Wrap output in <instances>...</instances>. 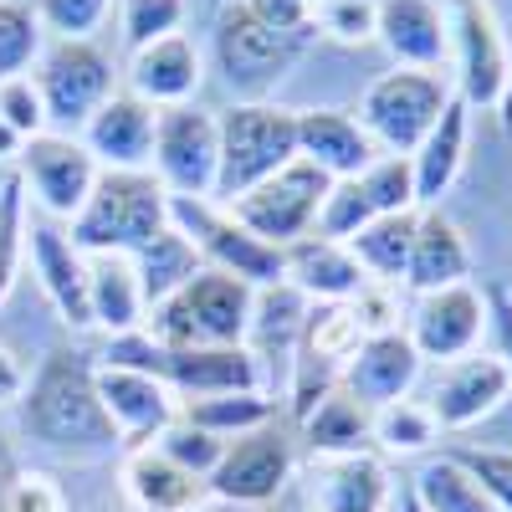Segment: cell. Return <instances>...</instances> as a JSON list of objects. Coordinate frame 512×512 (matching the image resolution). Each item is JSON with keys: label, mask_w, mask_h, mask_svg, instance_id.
Instances as JSON below:
<instances>
[{"label": "cell", "mask_w": 512, "mask_h": 512, "mask_svg": "<svg viewBox=\"0 0 512 512\" xmlns=\"http://www.w3.org/2000/svg\"><path fill=\"white\" fill-rule=\"evenodd\" d=\"M216 512H262V507H231V502H216Z\"/></svg>", "instance_id": "9f6ffc18"}, {"label": "cell", "mask_w": 512, "mask_h": 512, "mask_svg": "<svg viewBox=\"0 0 512 512\" xmlns=\"http://www.w3.org/2000/svg\"><path fill=\"white\" fill-rule=\"evenodd\" d=\"M11 482H16V456H11V441H6V431H0V507H6V492H11Z\"/></svg>", "instance_id": "816d5d0a"}, {"label": "cell", "mask_w": 512, "mask_h": 512, "mask_svg": "<svg viewBox=\"0 0 512 512\" xmlns=\"http://www.w3.org/2000/svg\"><path fill=\"white\" fill-rule=\"evenodd\" d=\"M169 226L200 251L205 267L246 282L251 292L282 282V251L256 241L221 200H169Z\"/></svg>", "instance_id": "52a82bcc"}, {"label": "cell", "mask_w": 512, "mask_h": 512, "mask_svg": "<svg viewBox=\"0 0 512 512\" xmlns=\"http://www.w3.org/2000/svg\"><path fill=\"white\" fill-rule=\"evenodd\" d=\"M466 477H472L497 512H512V451H492V446H456L446 451Z\"/></svg>", "instance_id": "60d3db41"}, {"label": "cell", "mask_w": 512, "mask_h": 512, "mask_svg": "<svg viewBox=\"0 0 512 512\" xmlns=\"http://www.w3.org/2000/svg\"><path fill=\"white\" fill-rule=\"evenodd\" d=\"M328 175L313 169L308 159H292L287 169L267 175L262 185H251L246 195H236L226 210L256 236L277 251H287L292 241H303L318 231V216H323V200H328Z\"/></svg>", "instance_id": "8992f818"}, {"label": "cell", "mask_w": 512, "mask_h": 512, "mask_svg": "<svg viewBox=\"0 0 512 512\" xmlns=\"http://www.w3.org/2000/svg\"><path fill=\"white\" fill-rule=\"evenodd\" d=\"M154 123H159V113L144 98L113 93L88 123H82V149L98 159V169H149Z\"/></svg>", "instance_id": "603a6c76"}, {"label": "cell", "mask_w": 512, "mask_h": 512, "mask_svg": "<svg viewBox=\"0 0 512 512\" xmlns=\"http://www.w3.org/2000/svg\"><path fill=\"white\" fill-rule=\"evenodd\" d=\"M451 26V62H456V98L466 108H497L507 93V41L487 0H446Z\"/></svg>", "instance_id": "30bf717a"}, {"label": "cell", "mask_w": 512, "mask_h": 512, "mask_svg": "<svg viewBox=\"0 0 512 512\" xmlns=\"http://www.w3.org/2000/svg\"><path fill=\"white\" fill-rule=\"evenodd\" d=\"M134 262V272H139V287H144V303L154 308V303H164L169 292H180L205 262H200V251L175 231V226H164L144 251H134L128 256Z\"/></svg>", "instance_id": "d6a6232c"}, {"label": "cell", "mask_w": 512, "mask_h": 512, "mask_svg": "<svg viewBox=\"0 0 512 512\" xmlns=\"http://www.w3.org/2000/svg\"><path fill=\"white\" fill-rule=\"evenodd\" d=\"M123 497L134 512H200L210 502L205 477L175 466L159 446H139L123 456Z\"/></svg>", "instance_id": "484cf974"}, {"label": "cell", "mask_w": 512, "mask_h": 512, "mask_svg": "<svg viewBox=\"0 0 512 512\" xmlns=\"http://www.w3.org/2000/svg\"><path fill=\"white\" fill-rule=\"evenodd\" d=\"M303 6H308V11H313V6H318V0H303Z\"/></svg>", "instance_id": "6f0895ef"}, {"label": "cell", "mask_w": 512, "mask_h": 512, "mask_svg": "<svg viewBox=\"0 0 512 512\" xmlns=\"http://www.w3.org/2000/svg\"><path fill=\"white\" fill-rule=\"evenodd\" d=\"M308 297L297 292L292 282H272V287H256L251 292V318H246V354L262 364V359H287L297 354V338H303L308 323Z\"/></svg>", "instance_id": "f546056e"}, {"label": "cell", "mask_w": 512, "mask_h": 512, "mask_svg": "<svg viewBox=\"0 0 512 512\" xmlns=\"http://www.w3.org/2000/svg\"><path fill=\"white\" fill-rule=\"evenodd\" d=\"M16 175H21V185H26V195L47 210L52 221H72L82 205H88V195H93V185H98V159L82 149V139H72V134H36V139H26V149H21V159H16Z\"/></svg>", "instance_id": "7c38bea8"}, {"label": "cell", "mask_w": 512, "mask_h": 512, "mask_svg": "<svg viewBox=\"0 0 512 512\" xmlns=\"http://www.w3.org/2000/svg\"><path fill=\"white\" fill-rule=\"evenodd\" d=\"M98 400L118 431V446L128 451L154 446L180 415V400L164 379L144 369H123V364H98Z\"/></svg>", "instance_id": "e0dca14e"}, {"label": "cell", "mask_w": 512, "mask_h": 512, "mask_svg": "<svg viewBox=\"0 0 512 512\" xmlns=\"http://www.w3.org/2000/svg\"><path fill=\"white\" fill-rule=\"evenodd\" d=\"M216 169H221L216 113H200L195 103L159 108L149 175L164 185V195L169 200H216Z\"/></svg>", "instance_id": "ba28073f"}, {"label": "cell", "mask_w": 512, "mask_h": 512, "mask_svg": "<svg viewBox=\"0 0 512 512\" xmlns=\"http://www.w3.org/2000/svg\"><path fill=\"white\" fill-rule=\"evenodd\" d=\"M313 26H323L344 47H364V41H374V26H379V0H318Z\"/></svg>", "instance_id": "b9f144b4"}, {"label": "cell", "mask_w": 512, "mask_h": 512, "mask_svg": "<svg viewBox=\"0 0 512 512\" xmlns=\"http://www.w3.org/2000/svg\"><path fill=\"white\" fill-rule=\"evenodd\" d=\"M349 308H354L364 338H369V333H395V328H400V297H395V287H384V282H369Z\"/></svg>", "instance_id": "c3c4849f"}, {"label": "cell", "mask_w": 512, "mask_h": 512, "mask_svg": "<svg viewBox=\"0 0 512 512\" xmlns=\"http://www.w3.org/2000/svg\"><path fill=\"white\" fill-rule=\"evenodd\" d=\"M415 221L420 210H400V216H379L369 226H359L344 246L354 251V262L364 267L369 282L395 287L405 282V262H410V241H415Z\"/></svg>", "instance_id": "4dcf8cb0"}, {"label": "cell", "mask_w": 512, "mask_h": 512, "mask_svg": "<svg viewBox=\"0 0 512 512\" xmlns=\"http://www.w3.org/2000/svg\"><path fill=\"white\" fill-rule=\"evenodd\" d=\"M420 354L410 349V338L405 328L395 333H369L364 344L354 349V359L344 364V374H338V390L354 395L364 410H379V405H390V400H405L415 390V379H420Z\"/></svg>", "instance_id": "ffe728a7"}, {"label": "cell", "mask_w": 512, "mask_h": 512, "mask_svg": "<svg viewBox=\"0 0 512 512\" xmlns=\"http://www.w3.org/2000/svg\"><path fill=\"white\" fill-rule=\"evenodd\" d=\"M472 277V246L456 231L451 216L436 210H420L415 221V241H410V262H405V287L420 292H441V287H461Z\"/></svg>", "instance_id": "83f0119b"}, {"label": "cell", "mask_w": 512, "mask_h": 512, "mask_svg": "<svg viewBox=\"0 0 512 512\" xmlns=\"http://www.w3.org/2000/svg\"><path fill=\"white\" fill-rule=\"evenodd\" d=\"M369 441L384 451V456H420L441 441V425L436 415L425 410V400H390L369 415Z\"/></svg>", "instance_id": "d590c367"}, {"label": "cell", "mask_w": 512, "mask_h": 512, "mask_svg": "<svg viewBox=\"0 0 512 512\" xmlns=\"http://www.w3.org/2000/svg\"><path fill=\"white\" fill-rule=\"evenodd\" d=\"M169 226V195L149 169H103L88 205L67 221L82 256H134Z\"/></svg>", "instance_id": "7a4b0ae2"}, {"label": "cell", "mask_w": 512, "mask_h": 512, "mask_svg": "<svg viewBox=\"0 0 512 512\" xmlns=\"http://www.w3.org/2000/svg\"><path fill=\"white\" fill-rule=\"evenodd\" d=\"M297 159H308L313 169H323L328 180H349L359 169H369L379 159L374 139L364 134V123L344 108H308L297 113Z\"/></svg>", "instance_id": "d4e9b609"}, {"label": "cell", "mask_w": 512, "mask_h": 512, "mask_svg": "<svg viewBox=\"0 0 512 512\" xmlns=\"http://www.w3.org/2000/svg\"><path fill=\"white\" fill-rule=\"evenodd\" d=\"M21 395H26V369L6 344H0V410H11Z\"/></svg>", "instance_id": "f907efd6"}, {"label": "cell", "mask_w": 512, "mask_h": 512, "mask_svg": "<svg viewBox=\"0 0 512 512\" xmlns=\"http://www.w3.org/2000/svg\"><path fill=\"white\" fill-rule=\"evenodd\" d=\"M175 466H185V472H195V477H210L216 472V461H221V451H226V441H216V436H205L200 425H190V420H180L175 415V425L154 441Z\"/></svg>", "instance_id": "ee69618b"}, {"label": "cell", "mask_w": 512, "mask_h": 512, "mask_svg": "<svg viewBox=\"0 0 512 512\" xmlns=\"http://www.w3.org/2000/svg\"><path fill=\"white\" fill-rule=\"evenodd\" d=\"M400 210H415V175H410V159L379 154L369 169H359V175L328 185L323 216H318V236L349 241L359 226H369V221H379V216H400Z\"/></svg>", "instance_id": "4fadbf2b"}, {"label": "cell", "mask_w": 512, "mask_h": 512, "mask_svg": "<svg viewBox=\"0 0 512 512\" xmlns=\"http://www.w3.org/2000/svg\"><path fill=\"white\" fill-rule=\"evenodd\" d=\"M451 103V88L436 77V72H410V67H395L374 77L364 98H359V123L364 134L374 139L379 154H400L410 159L420 149V139L436 128L441 108Z\"/></svg>", "instance_id": "5b68a950"}, {"label": "cell", "mask_w": 512, "mask_h": 512, "mask_svg": "<svg viewBox=\"0 0 512 512\" xmlns=\"http://www.w3.org/2000/svg\"><path fill=\"white\" fill-rule=\"evenodd\" d=\"M0 118H6L21 139L47 134V103H41L36 82H31V72H21V77H6V82H0Z\"/></svg>", "instance_id": "f6af8a7d"}, {"label": "cell", "mask_w": 512, "mask_h": 512, "mask_svg": "<svg viewBox=\"0 0 512 512\" xmlns=\"http://www.w3.org/2000/svg\"><path fill=\"white\" fill-rule=\"evenodd\" d=\"M0 512H67V497H62V487L47 472H16Z\"/></svg>", "instance_id": "7dc6e473"}, {"label": "cell", "mask_w": 512, "mask_h": 512, "mask_svg": "<svg viewBox=\"0 0 512 512\" xmlns=\"http://www.w3.org/2000/svg\"><path fill=\"white\" fill-rule=\"evenodd\" d=\"M21 431L62 456H113L118 431L98 400V359L57 344L41 359L36 379H26V395L16 400Z\"/></svg>", "instance_id": "6da1fadb"}, {"label": "cell", "mask_w": 512, "mask_h": 512, "mask_svg": "<svg viewBox=\"0 0 512 512\" xmlns=\"http://www.w3.org/2000/svg\"><path fill=\"white\" fill-rule=\"evenodd\" d=\"M41 47H47V31H41L36 11L26 0H0V82L31 72Z\"/></svg>", "instance_id": "f35d334b"}, {"label": "cell", "mask_w": 512, "mask_h": 512, "mask_svg": "<svg viewBox=\"0 0 512 512\" xmlns=\"http://www.w3.org/2000/svg\"><path fill=\"white\" fill-rule=\"evenodd\" d=\"M31 82L47 103V128H82L118 88H113V62L93 41H47L31 67Z\"/></svg>", "instance_id": "9c48e42d"}, {"label": "cell", "mask_w": 512, "mask_h": 512, "mask_svg": "<svg viewBox=\"0 0 512 512\" xmlns=\"http://www.w3.org/2000/svg\"><path fill=\"white\" fill-rule=\"evenodd\" d=\"M466 139H472V108L456 93L441 108L436 128L420 139V149L410 154V175H415V210H436L441 195L456 185L461 164H466Z\"/></svg>", "instance_id": "4316f807"}, {"label": "cell", "mask_w": 512, "mask_h": 512, "mask_svg": "<svg viewBox=\"0 0 512 512\" xmlns=\"http://www.w3.org/2000/svg\"><path fill=\"white\" fill-rule=\"evenodd\" d=\"M497 118H502V128L512 134V72H507V93H502V103H497Z\"/></svg>", "instance_id": "db71d44e"}, {"label": "cell", "mask_w": 512, "mask_h": 512, "mask_svg": "<svg viewBox=\"0 0 512 512\" xmlns=\"http://www.w3.org/2000/svg\"><path fill=\"white\" fill-rule=\"evenodd\" d=\"M482 333H487V308L472 282L420 292L405 313V338L420 354V364H451V359L477 354Z\"/></svg>", "instance_id": "9a60e30c"}, {"label": "cell", "mask_w": 512, "mask_h": 512, "mask_svg": "<svg viewBox=\"0 0 512 512\" xmlns=\"http://www.w3.org/2000/svg\"><path fill=\"white\" fill-rule=\"evenodd\" d=\"M405 492L420 502V512H497V507H492V497H487L472 477H466L451 456L425 461Z\"/></svg>", "instance_id": "8d00e7d4"}, {"label": "cell", "mask_w": 512, "mask_h": 512, "mask_svg": "<svg viewBox=\"0 0 512 512\" xmlns=\"http://www.w3.org/2000/svg\"><path fill=\"white\" fill-rule=\"evenodd\" d=\"M31 11L52 41H93V31L113 11V0H36Z\"/></svg>", "instance_id": "ab89813d"}, {"label": "cell", "mask_w": 512, "mask_h": 512, "mask_svg": "<svg viewBox=\"0 0 512 512\" xmlns=\"http://www.w3.org/2000/svg\"><path fill=\"white\" fill-rule=\"evenodd\" d=\"M26 185L21 175H6L0 180V308H6V297L16 292V277L26 267Z\"/></svg>", "instance_id": "74e56055"}, {"label": "cell", "mask_w": 512, "mask_h": 512, "mask_svg": "<svg viewBox=\"0 0 512 512\" xmlns=\"http://www.w3.org/2000/svg\"><path fill=\"white\" fill-rule=\"evenodd\" d=\"M359 344H364V328H359L349 303H313L308 323H303V338H297V354L344 374V364L354 359Z\"/></svg>", "instance_id": "e575fe53"}, {"label": "cell", "mask_w": 512, "mask_h": 512, "mask_svg": "<svg viewBox=\"0 0 512 512\" xmlns=\"http://www.w3.org/2000/svg\"><path fill=\"white\" fill-rule=\"evenodd\" d=\"M205 82V62H200V47L175 31V36H159L149 41V47L134 52V62H128V93L144 98L154 113L159 108H185Z\"/></svg>", "instance_id": "7402d4cb"}, {"label": "cell", "mask_w": 512, "mask_h": 512, "mask_svg": "<svg viewBox=\"0 0 512 512\" xmlns=\"http://www.w3.org/2000/svg\"><path fill=\"white\" fill-rule=\"evenodd\" d=\"M303 502L308 512H390L395 477L374 451L313 456L303 466Z\"/></svg>", "instance_id": "2e32d148"}, {"label": "cell", "mask_w": 512, "mask_h": 512, "mask_svg": "<svg viewBox=\"0 0 512 512\" xmlns=\"http://www.w3.org/2000/svg\"><path fill=\"white\" fill-rule=\"evenodd\" d=\"M287 482H292V441L277 431V420L226 441L216 472L205 477L210 502H231V507H267L282 497Z\"/></svg>", "instance_id": "5bb4252c"}, {"label": "cell", "mask_w": 512, "mask_h": 512, "mask_svg": "<svg viewBox=\"0 0 512 512\" xmlns=\"http://www.w3.org/2000/svg\"><path fill=\"white\" fill-rule=\"evenodd\" d=\"M282 282H292L308 303H354L369 287L364 267L354 262V251L344 241L318 236V231L282 251Z\"/></svg>", "instance_id": "cb8c5ba5"}, {"label": "cell", "mask_w": 512, "mask_h": 512, "mask_svg": "<svg viewBox=\"0 0 512 512\" xmlns=\"http://www.w3.org/2000/svg\"><path fill=\"white\" fill-rule=\"evenodd\" d=\"M313 36H287V31H272L267 21H256L241 0L221 11V26H216V57H221V72L236 93H246V103L256 93H267L272 82L303 57Z\"/></svg>", "instance_id": "8fae6325"}, {"label": "cell", "mask_w": 512, "mask_h": 512, "mask_svg": "<svg viewBox=\"0 0 512 512\" xmlns=\"http://www.w3.org/2000/svg\"><path fill=\"white\" fill-rule=\"evenodd\" d=\"M369 415H374V410H364L354 395L333 390V395H323V400L313 405L308 420H297V425H303V441H308L313 456H338V451H364V441H369Z\"/></svg>", "instance_id": "836d02e7"}, {"label": "cell", "mask_w": 512, "mask_h": 512, "mask_svg": "<svg viewBox=\"0 0 512 512\" xmlns=\"http://www.w3.org/2000/svg\"><path fill=\"white\" fill-rule=\"evenodd\" d=\"M216 134H221V169H216V200L231 205L251 185H262L267 175L287 169L297 159V113L262 103V98H241L226 113H216Z\"/></svg>", "instance_id": "277c9868"}, {"label": "cell", "mask_w": 512, "mask_h": 512, "mask_svg": "<svg viewBox=\"0 0 512 512\" xmlns=\"http://www.w3.org/2000/svg\"><path fill=\"white\" fill-rule=\"evenodd\" d=\"M241 6L256 16V21H267L272 31H287V36H313V11L303 6V0H241Z\"/></svg>", "instance_id": "681fc988"}, {"label": "cell", "mask_w": 512, "mask_h": 512, "mask_svg": "<svg viewBox=\"0 0 512 512\" xmlns=\"http://www.w3.org/2000/svg\"><path fill=\"white\" fill-rule=\"evenodd\" d=\"M482 308H487V344H492V359L512 374V287L502 282H487L482 287Z\"/></svg>", "instance_id": "bcb514c9"}, {"label": "cell", "mask_w": 512, "mask_h": 512, "mask_svg": "<svg viewBox=\"0 0 512 512\" xmlns=\"http://www.w3.org/2000/svg\"><path fill=\"white\" fill-rule=\"evenodd\" d=\"M21 149H26V139L16 134V128H11L6 118H0V164H16V159H21Z\"/></svg>", "instance_id": "f5cc1de1"}, {"label": "cell", "mask_w": 512, "mask_h": 512, "mask_svg": "<svg viewBox=\"0 0 512 512\" xmlns=\"http://www.w3.org/2000/svg\"><path fill=\"white\" fill-rule=\"evenodd\" d=\"M185 26V0H123V41L149 47L159 36H175Z\"/></svg>", "instance_id": "7bdbcfd3"}, {"label": "cell", "mask_w": 512, "mask_h": 512, "mask_svg": "<svg viewBox=\"0 0 512 512\" xmlns=\"http://www.w3.org/2000/svg\"><path fill=\"white\" fill-rule=\"evenodd\" d=\"M88 313H93V328H103L108 338H123V333H139L144 318H149V303H144V287H139V272L128 256H88Z\"/></svg>", "instance_id": "f1b7e54d"}, {"label": "cell", "mask_w": 512, "mask_h": 512, "mask_svg": "<svg viewBox=\"0 0 512 512\" xmlns=\"http://www.w3.org/2000/svg\"><path fill=\"white\" fill-rule=\"evenodd\" d=\"M374 41L395 57V67L436 72L451 57V26L441 0H379Z\"/></svg>", "instance_id": "44dd1931"}, {"label": "cell", "mask_w": 512, "mask_h": 512, "mask_svg": "<svg viewBox=\"0 0 512 512\" xmlns=\"http://www.w3.org/2000/svg\"><path fill=\"white\" fill-rule=\"evenodd\" d=\"M26 262L47 292V303L57 308V318L67 328H93V313H88V256H82L67 236V226L57 221H31L26 226Z\"/></svg>", "instance_id": "d6986e66"}, {"label": "cell", "mask_w": 512, "mask_h": 512, "mask_svg": "<svg viewBox=\"0 0 512 512\" xmlns=\"http://www.w3.org/2000/svg\"><path fill=\"white\" fill-rule=\"evenodd\" d=\"M246 318H251V287L200 267L180 292L149 308V338L164 349H236L246 344Z\"/></svg>", "instance_id": "3957f363"}, {"label": "cell", "mask_w": 512, "mask_h": 512, "mask_svg": "<svg viewBox=\"0 0 512 512\" xmlns=\"http://www.w3.org/2000/svg\"><path fill=\"white\" fill-rule=\"evenodd\" d=\"M507 395H512V374L492 354H466V359L436 364L425 410L436 415L441 431H472V425L502 410Z\"/></svg>", "instance_id": "ac0fdd59"}, {"label": "cell", "mask_w": 512, "mask_h": 512, "mask_svg": "<svg viewBox=\"0 0 512 512\" xmlns=\"http://www.w3.org/2000/svg\"><path fill=\"white\" fill-rule=\"evenodd\" d=\"M180 420L200 425L216 441H236L246 431H262L277 420V405L262 390H236V395H200V400H180Z\"/></svg>", "instance_id": "1f68e13d"}, {"label": "cell", "mask_w": 512, "mask_h": 512, "mask_svg": "<svg viewBox=\"0 0 512 512\" xmlns=\"http://www.w3.org/2000/svg\"><path fill=\"white\" fill-rule=\"evenodd\" d=\"M400 512H420V502H415L410 492H400Z\"/></svg>", "instance_id": "11a10c76"}]
</instances>
